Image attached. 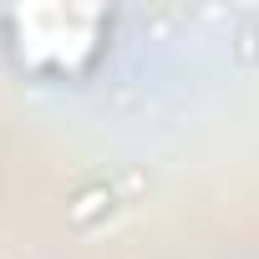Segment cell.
Masks as SVG:
<instances>
[{"instance_id": "6da1fadb", "label": "cell", "mask_w": 259, "mask_h": 259, "mask_svg": "<svg viewBox=\"0 0 259 259\" xmlns=\"http://www.w3.org/2000/svg\"><path fill=\"white\" fill-rule=\"evenodd\" d=\"M6 26L16 61L36 76H87L107 51V11L92 6H26Z\"/></svg>"}]
</instances>
